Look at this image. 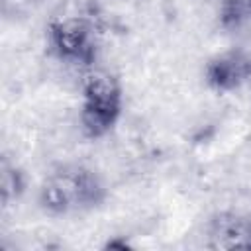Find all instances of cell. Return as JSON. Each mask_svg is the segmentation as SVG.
<instances>
[{
    "instance_id": "5",
    "label": "cell",
    "mask_w": 251,
    "mask_h": 251,
    "mask_svg": "<svg viewBox=\"0 0 251 251\" xmlns=\"http://www.w3.org/2000/svg\"><path fill=\"white\" fill-rule=\"evenodd\" d=\"M245 78H249V80H251V61H247V63H245Z\"/></svg>"
},
{
    "instance_id": "3",
    "label": "cell",
    "mask_w": 251,
    "mask_h": 251,
    "mask_svg": "<svg viewBox=\"0 0 251 251\" xmlns=\"http://www.w3.org/2000/svg\"><path fill=\"white\" fill-rule=\"evenodd\" d=\"M51 41L61 57L80 63H90L94 57L92 31L86 22L67 18L51 24Z\"/></svg>"
},
{
    "instance_id": "2",
    "label": "cell",
    "mask_w": 251,
    "mask_h": 251,
    "mask_svg": "<svg viewBox=\"0 0 251 251\" xmlns=\"http://www.w3.org/2000/svg\"><path fill=\"white\" fill-rule=\"evenodd\" d=\"M98 184L90 173L82 169L63 171L49 178L43 188V202L47 208L57 212H67L73 208H82L98 200Z\"/></svg>"
},
{
    "instance_id": "4",
    "label": "cell",
    "mask_w": 251,
    "mask_h": 251,
    "mask_svg": "<svg viewBox=\"0 0 251 251\" xmlns=\"http://www.w3.org/2000/svg\"><path fill=\"white\" fill-rule=\"evenodd\" d=\"M210 82L218 88H231L235 86L241 78H245V63L239 59H220L210 65L208 71Z\"/></svg>"
},
{
    "instance_id": "1",
    "label": "cell",
    "mask_w": 251,
    "mask_h": 251,
    "mask_svg": "<svg viewBox=\"0 0 251 251\" xmlns=\"http://www.w3.org/2000/svg\"><path fill=\"white\" fill-rule=\"evenodd\" d=\"M122 106L120 86L108 73H92L84 80L82 126L88 135H102L108 131Z\"/></svg>"
}]
</instances>
